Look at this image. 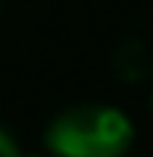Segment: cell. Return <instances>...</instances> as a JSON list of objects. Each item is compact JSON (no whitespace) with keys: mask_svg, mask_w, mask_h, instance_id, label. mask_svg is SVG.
Listing matches in <instances>:
<instances>
[{"mask_svg":"<svg viewBox=\"0 0 153 157\" xmlns=\"http://www.w3.org/2000/svg\"><path fill=\"white\" fill-rule=\"evenodd\" d=\"M150 109H153V93H150Z\"/></svg>","mask_w":153,"mask_h":157,"instance_id":"3957f363","label":"cell"},{"mask_svg":"<svg viewBox=\"0 0 153 157\" xmlns=\"http://www.w3.org/2000/svg\"><path fill=\"white\" fill-rule=\"evenodd\" d=\"M45 144L54 157H124L134 144V122L118 106H70L48 125Z\"/></svg>","mask_w":153,"mask_h":157,"instance_id":"6da1fadb","label":"cell"},{"mask_svg":"<svg viewBox=\"0 0 153 157\" xmlns=\"http://www.w3.org/2000/svg\"><path fill=\"white\" fill-rule=\"evenodd\" d=\"M23 157H26V154H23Z\"/></svg>","mask_w":153,"mask_h":157,"instance_id":"277c9868","label":"cell"},{"mask_svg":"<svg viewBox=\"0 0 153 157\" xmlns=\"http://www.w3.org/2000/svg\"><path fill=\"white\" fill-rule=\"evenodd\" d=\"M0 157H23L19 138H16V135H13L3 122H0Z\"/></svg>","mask_w":153,"mask_h":157,"instance_id":"7a4b0ae2","label":"cell"}]
</instances>
